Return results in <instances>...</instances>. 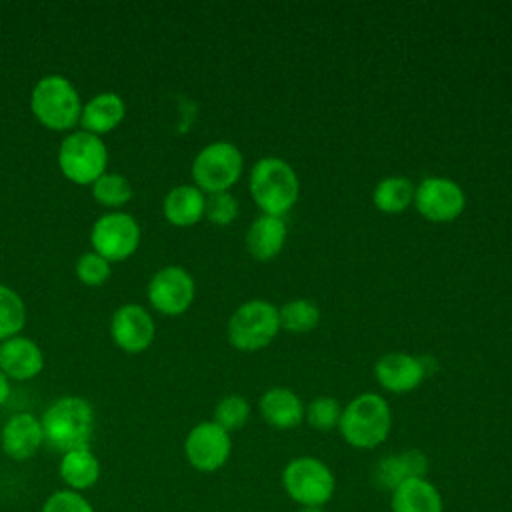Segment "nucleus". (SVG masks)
I'll return each mask as SVG.
<instances>
[{"label": "nucleus", "instance_id": "obj_18", "mask_svg": "<svg viewBox=\"0 0 512 512\" xmlns=\"http://www.w3.org/2000/svg\"><path fill=\"white\" fill-rule=\"evenodd\" d=\"M428 472V458L420 450H406L384 456L374 468V480L384 490H394L410 478H424Z\"/></svg>", "mask_w": 512, "mask_h": 512}, {"label": "nucleus", "instance_id": "obj_9", "mask_svg": "<svg viewBox=\"0 0 512 512\" xmlns=\"http://www.w3.org/2000/svg\"><path fill=\"white\" fill-rule=\"evenodd\" d=\"M90 244L108 262H122L138 250L140 224L128 212L102 214L90 228Z\"/></svg>", "mask_w": 512, "mask_h": 512}, {"label": "nucleus", "instance_id": "obj_25", "mask_svg": "<svg viewBox=\"0 0 512 512\" xmlns=\"http://www.w3.org/2000/svg\"><path fill=\"white\" fill-rule=\"evenodd\" d=\"M278 316H280V328L296 334L310 332L320 322V310L316 302L308 298H292L284 302L278 308Z\"/></svg>", "mask_w": 512, "mask_h": 512}, {"label": "nucleus", "instance_id": "obj_13", "mask_svg": "<svg viewBox=\"0 0 512 512\" xmlns=\"http://www.w3.org/2000/svg\"><path fill=\"white\" fill-rule=\"evenodd\" d=\"M154 334V320L150 312L140 304H122L110 318V338L120 350L128 354L144 352L152 344Z\"/></svg>", "mask_w": 512, "mask_h": 512}, {"label": "nucleus", "instance_id": "obj_15", "mask_svg": "<svg viewBox=\"0 0 512 512\" xmlns=\"http://www.w3.org/2000/svg\"><path fill=\"white\" fill-rule=\"evenodd\" d=\"M0 444L8 458L16 462L30 460L44 444L40 418L30 412H18L6 420L0 432Z\"/></svg>", "mask_w": 512, "mask_h": 512}, {"label": "nucleus", "instance_id": "obj_22", "mask_svg": "<svg viewBox=\"0 0 512 512\" xmlns=\"http://www.w3.org/2000/svg\"><path fill=\"white\" fill-rule=\"evenodd\" d=\"M392 512H442V496L426 478H410L392 490Z\"/></svg>", "mask_w": 512, "mask_h": 512}, {"label": "nucleus", "instance_id": "obj_8", "mask_svg": "<svg viewBox=\"0 0 512 512\" xmlns=\"http://www.w3.org/2000/svg\"><path fill=\"white\" fill-rule=\"evenodd\" d=\"M282 484L288 496L300 506L326 504L334 494V476L330 468L312 456H300L286 464Z\"/></svg>", "mask_w": 512, "mask_h": 512}, {"label": "nucleus", "instance_id": "obj_27", "mask_svg": "<svg viewBox=\"0 0 512 512\" xmlns=\"http://www.w3.org/2000/svg\"><path fill=\"white\" fill-rule=\"evenodd\" d=\"M92 198L106 208H120L132 198V186L120 172H104L92 184Z\"/></svg>", "mask_w": 512, "mask_h": 512}, {"label": "nucleus", "instance_id": "obj_4", "mask_svg": "<svg viewBox=\"0 0 512 512\" xmlns=\"http://www.w3.org/2000/svg\"><path fill=\"white\" fill-rule=\"evenodd\" d=\"M82 106L76 86L62 74L42 76L30 94V108L36 120L56 132L72 130L80 124Z\"/></svg>", "mask_w": 512, "mask_h": 512}, {"label": "nucleus", "instance_id": "obj_5", "mask_svg": "<svg viewBox=\"0 0 512 512\" xmlns=\"http://www.w3.org/2000/svg\"><path fill=\"white\" fill-rule=\"evenodd\" d=\"M56 160L66 180L80 186H92L106 172L108 150L100 136L86 130H74L60 142Z\"/></svg>", "mask_w": 512, "mask_h": 512}, {"label": "nucleus", "instance_id": "obj_7", "mask_svg": "<svg viewBox=\"0 0 512 512\" xmlns=\"http://www.w3.org/2000/svg\"><path fill=\"white\" fill-rule=\"evenodd\" d=\"M244 168L242 152L228 140H214L206 144L192 160V180L202 192H226L232 188Z\"/></svg>", "mask_w": 512, "mask_h": 512}, {"label": "nucleus", "instance_id": "obj_11", "mask_svg": "<svg viewBox=\"0 0 512 512\" xmlns=\"http://www.w3.org/2000/svg\"><path fill=\"white\" fill-rule=\"evenodd\" d=\"M416 210L430 222H450L466 206V194L460 184L446 176H428L414 188Z\"/></svg>", "mask_w": 512, "mask_h": 512}, {"label": "nucleus", "instance_id": "obj_19", "mask_svg": "<svg viewBox=\"0 0 512 512\" xmlns=\"http://www.w3.org/2000/svg\"><path fill=\"white\" fill-rule=\"evenodd\" d=\"M258 408H260L262 418L272 428H278V430L294 428L304 420L302 400L290 388L276 386V388L266 390L258 400Z\"/></svg>", "mask_w": 512, "mask_h": 512}, {"label": "nucleus", "instance_id": "obj_29", "mask_svg": "<svg viewBox=\"0 0 512 512\" xmlns=\"http://www.w3.org/2000/svg\"><path fill=\"white\" fill-rule=\"evenodd\" d=\"M342 408L332 396H318L304 408L306 422L316 430H332L340 422Z\"/></svg>", "mask_w": 512, "mask_h": 512}, {"label": "nucleus", "instance_id": "obj_1", "mask_svg": "<svg viewBox=\"0 0 512 512\" xmlns=\"http://www.w3.org/2000/svg\"><path fill=\"white\" fill-rule=\"evenodd\" d=\"M44 444L52 450L66 454L78 448H90L96 426L92 404L82 396L56 398L40 418Z\"/></svg>", "mask_w": 512, "mask_h": 512}, {"label": "nucleus", "instance_id": "obj_3", "mask_svg": "<svg viewBox=\"0 0 512 512\" xmlns=\"http://www.w3.org/2000/svg\"><path fill=\"white\" fill-rule=\"evenodd\" d=\"M338 428L350 446L362 450L376 448L390 434L392 410L380 394L364 392L346 404Z\"/></svg>", "mask_w": 512, "mask_h": 512}, {"label": "nucleus", "instance_id": "obj_33", "mask_svg": "<svg viewBox=\"0 0 512 512\" xmlns=\"http://www.w3.org/2000/svg\"><path fill=\"white\" fill-rule=\"evenodd\" d=\"M8 396H10V382L4 376V372H0V406L8 400Z\"/></svg>", "mask_w": 512, "mask_h": 512}, {"label": "nucleus", "instance_id": "obj_6", "mask_svg": "<svg viewBox=\"0 0 512 512\" xmlns=\"http://www.w3.org/2000/svg\"><path fill=\"white\" fill-rule=\"evenodd\" d=\"M280 330L278 308L262 298L240 304L228 320V342L242 352H256L266 348Z\"/></svg>", "mask_w": 512, "mask_h": 512}, {"label": "nucleus", "instance_id": "obj_23", "mask_svg": "<svg viewBox=\"0 0 512 512\" xmlns=\"http://www.w3.org/2000/svg\"><path fill=\"white\" fill-rule=\"evenodd\" d=\"M58 474L68 490L84 492L92 488L100 478V462L90 448H78L62 454Z\"/></svg>", "mask_w": 512, "mask_h": 512}, {"label": "nucleus", "instance_id": "obj_26", "mask_svg": "<svg viewBox=\"0 0 512 512\" xmlns=\"http://www.w3.org/2000/svg\"><path fill=\"white\" fill-rule=\"evenodd\" d=\"M26 322V306L16 290L0 284V342L18 336Z\"/></svg>", "mask_w": 512, "mask_h": 512}, {"label": "nucleus", "instance_id": "obj_28", "mask_svg": "<svg viewBox=\"0 0 512 512\" xmlns=\"http://www.w3.org/2000/svg\"><path fill=\"white\" fill-rule=\"evenodd\" d=\"M250 416V404L240 394H228L218 400L214 408V420L220 428H224L228 434L234 430H240Z\"/></svg>", "mask_w": 512, "mask_h": 512}, {"label": "nucleus", "instance_id": "obj_12", "mask_svg": "<svg viewBox=\"0 0 512 512\" xmlns=\"http://www.w3.org/2000/svg\"><path fill=\"white\" fill-rule=\"evenodd\" d=\"M230 450V434L212 420L196 424L184 440L186 460L198 472H216L222 468L230 456Z\"/></svg>", "mask_w": 512, "mask_h": 512}, {"label": "nucleus", "instance_id": "obj_31", "mask_svg": "<svg viewBox=\"0 0 512 512\" xmlns=\"http://www.w3.org/2000/svg\"><path fill=\"white\" fill-rule=\"evenodd\" d=\"M240 206L234 194L226 192H214L206 196V208H204V218H208L216 226H228L238 218Z\"/></svg>", "mask_w": 512, "mask_h": 512}, {"label": "nucleus", "instance_id": "obj_17", "mask_svg": "<svg viewBox=\"0 0 512 512\" xmlns=\"http://www.w3.org/2000/svg\"><path fill=\"white\" fill-rule=\"evenodd\" d=\"M126 116V102L116 92H100L92 96L84 106L80 114L82 130L96 134L102 138V134L112 132Z\"/></svg>", "mask_w": 512, "mask_h": 512}, {"label": "nucleus", "instance_id": "obj_2", "mask_svg": "<svg viewBox=\"0 0 512 512\" xmlns=\"http://www.w3.org/2000/svg\"><path fill=\"white\" fill-rule=\"evenodd\" d=\"M250 194L262 214L282 218L300 196L298 174L286 160L264 156L250 170Z\"/></svg>", "mask_w": 512, "mask_h": 512}, {"label": "nucleus", "instance_id": "obj_34", "mask_svg": "<svg viewBox=\"0 0 512 512\" xmlns=\"http://www.w3.org/2000/svg\"><path fill=\"white\" fill-rule=\"evenodd\" d=\"M298 512H324V510L316 508V506H302Z\"/></svg>", "mask_w": 512, "mask_h": 512}, {"label": "nucleus", "instance_id": "obj_32", "mask_svg": "<svg viewBox=\"0 0 512 512\" xmlns=\"http://www.w3.org/2000/svg\"><path fill=\"white\" fill-rule=\"evenodd\" d=\"M40 512H94V508L82 492L64 488V490L52 492L44 500Z\"/></svg>", "mask_w": 512, "mask_h": 512}, {"label": "nucleus", "instance_id": "obj_24", "mask_svg": "<svg viewBox=\"0 0 512 512\" xmlns=\"http://www.w3.org/2000/svg\"><path fill=\"white\" fill-rule=\"evenodd\" d=\"M372 202L384 214H400L414 202V184L404 176H386L374 186Z\"/></svg>", "mask_w": 512, "mask_h": 512}, {"label": "nucleus", "instance_id": "obj_21", "mask_svg": "<svg viewBox=\"0 0 512 512\" xmlns=\"http://www.w3.org/2000/svg\"><path fill=\"white\" fill-rule=\"evenodd\" d=\"M286 236L288 230L282 218L260 214L246 232V250L256 260H272L282 252Z\"/></svg>", "mask_w": 512, "mask_h": 512}, {"label": "nucleus", "instance_id": "obj_10", "mask_svg": "<svg viewBox=\"0 0 512 512\" xmlns=\"http://www.w3.org/2000/svg\"><path fill=\"white\" fill-rule=\"evenodd\" d=\"M146 294L154 310L166 316H178L190 308L196 294V284L186 268L170 264L154 272Z\"/></svg>", "mask_w": 512, "mask_h": 512}, {"label": "nucleus", "instance_id": "obj_14", "mask_svg": "<svg viewBox=\"0 0 512 512\" xmlns=\"http://www.w3.org/2000/svg\"><path fill=\"white\" fill-rule=\"evenodd\" d=\"M426 366L422 358L406 352H388L374 364V376L380 386L394 394H404L420 386L426 378Z\"/></svg>", "mask_w": 512, "mask_h": 512}, {"label": "nucleus", "instance_id": "obj_20", "mask_svg": "<svg viewBox=\"0 0 512 512\" xmlns=\"http://www.w3.org/2000/svg\"><path fill=\"white\" fill-rule=\"evenodd\" d=\"M204 208H206V194L196 188L194 184H180L174 186L162 202V212L164 218L172 226H194L204 218Z\"/></svg>", "mask_w": 512, "mask_h": 512}, {"label": "nucleus", "instance_id": "obj_16", "mask_svg": "<svg viewBox=\"0 0 512 512\" xmlns=\"http://www.w3.org/2000/svg\"><path fill=\"white\" fill-rule=\"evenodd\" d=\"M44 368L40 346L26 336H12L0 342V372L10 380H32Z\"/></svg>", "mask_w": 512, "mask_h": 512}, {"label": "nucleus", "instance_id": "obj_30", "mask_svg": "<svg viewBox=\"0 0 512 512\" xmlns=\"http://www.w3.org/2000/svg\"><path fill=\"white\" fill-rule=\"evenodd\" d=\"M76 278L86 284V286H92V288H98L102 284L108 282L110 278V262L100 256L98 252L90 250V252H84L78 260H76Z\"/></svg>", "mask_w": 512, "mask_h": 512}]
</instances>
